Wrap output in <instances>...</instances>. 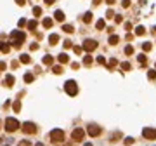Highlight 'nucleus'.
Wrapping results in <instances>:
<instances>
[{"label":"nucleus","instance_id":"6e6552de","mask_svg":"<svg viewBox=\"0 0 156 146\" xmlns=\"http://www.w3.org/2000/svg\"><path fill=\"white\" fill-rule=\"evenodd\" d=\"M71 137H73L75 141H83V137H85V130L80 129V127H76V129L71 132Z\"/></svg>","mask_w":156,"mask_h":146},{"label":"nucleus","instance_id":"0eeeda50","mask_svg":"<svg viewBox=\"0 0 156 146\" xmlns=\"http://www.w3.org/2000/svg\"><path fill=\"white\" fill-rule=\"evenodd\" d=\"M101 132H102V129H101V127H97V125H88V127H87V134H88L90 137L101 136Z\"/></svg>","mask_w":156,"mask_h":146},{"label":"nucleus","instance_id":"412c9836","mask_svg":"<svg viewBox=\"0 0 156 146\" xmlns=\"http://www.w3.org/2000/svg\"><path fill=\"white\" fill-rule=\"evenodd\" d=\"M33 80H35V77H33V73H26V75H24V82H26V84H29V82H33Z\"/></svg>","mask_w":156,"mask_h":146},{"label":"nucleus","instance_id":"79ce46f5","mask_svg":"<svg viewBox=\"0 0 156 146\" xmlns=\"http://www.w3.org/2000/svg\"><path fill=\"white\" fill-rule=\"evenodd\" d=\"M64 47H66V49L71 47V42H69V40H64Z\"/></svg>","mask_w":156,"mask_h":146},{"label":"nucleus","instance_id":"cd10ccee","mask_svg":"<svg viewBox=\"0 0 156 146\" xmlns=\"http://www.w3.org/2000/svg\"><path fill=\"white\" fill-rule=\"evenodd\" d=\"M10 50V45H7V44H2V54H7Z\"/></svg>","mask_w":156,"mask_h":146},{"label":"nucleus","instance_id":"8fccbe9b","mask_svg":"<svg viewBox=\"0 0 156 146\" xmlns=\"http://www.w3.org/2000/svg\"><path fill=\"white\" fill-rule=\"evenodd\" d=\"M83 146H92V144H90V143H85V144H83Z\"/></svg>","mask_w":156,"mask_h":146},{"label":"nucleus","instance_id":"2eb2a0df","mask_svg":"<svg viewBox=\"0 0 156 146\" xmlns=\"http://www.w3.org/2000/svg\"><path fill=\"white\" fill-rule=\"evenodd\" d=\"M52 23H54V21L50 19V18H45V19L42 21V24H43V28H47V30H49L50 26H52Z\"/></svg>","mask_w":156,"mask_h":146},{"label":"nucleus","instance_id":"e433bc0d","mask_svg":"<svg viewBox=\"0 0 156 146\" xmlns=\"http://www.w3.org/2000/svg\"><path fill=\"white\" fill-rule=\"evenodd\" d=\"M132 143H134V137H125V144H132Z\"/></svg>","mask_w":156,"mask_h":146},{"label":"nucleus","instance_id":"ea45409f","mask_svg":"<svg viewBox=\"0 0 156 146\" xmlns=\"http://www.w3.org/2000/svg\"><path fill=\"white\" fill-rule=\"evenodd\" d=\"M113 16H115V14H113V10L109 9V10H107V12H106V18H113Z\"/></svg>","mask_w":156,"mask_h":146},{"label":"nucleus","instance_id":"a878e982","mask_svg":"<svg viewBox=\"0 0 156 146\" xmlns=\"http://www.w3.org/2000/svg\"><path fill=\"white\" fill-rule=\"evenodd\" d=\"M125 54H127V56H132V54H134V47H132V45H127V47H125Z\"/></svg>","mask_w":156,"mask_h":146},{"label":"nucleus","instance_id":"bb28decb","mask_svg":"<svg viewBox=\"0 0 156 146\" xmlns=\"http://www.w3.org/2000/svg\"><path fill=\"white\" fill-rule=\"evenodd\" d=\"M137 58H139V63H141V64H144V63H146V61H147V58H146V54H139V56H137Z\"/></svg>","mask_w":156,"mask_h":146},{"label":"nucleus","instance_id":"7ed1b4c3","mask_svg":"<svg viewBox=\"0 0 156 146\" xmlns=\"http://www.w3.org/2000/svg\"><path fill=\"white\" fill-rule=\"evenodd\" d=\"M4 125H5V130H9V132H14V130H18V129H19V122H18V120H16V118H7V120H5V122H4Z\"/></svg>","mask_w":156,"mask_h":146},{"label":"nucleus","instance_id":"39448f33","mask_svg":"<svg viewBox=\"0 0 156 146\" xmlns=\"http://www.w3.org/2000/svg\"><path fill=\"white\" fill-rule=\"evenodd\" d=\"M21 129H23L24 134H35V132H37V125H35L33 122H24V124L21 125Z\"/></svg>","mask_w":156,"mask_h":146},{"label":"nucleus","instance_id":"f704fd0d","mask_svg":"<svg viewBox=\"0 0 156 146\" xmlns=\"http://www.w3.org/2000/svg\"><path fill=\"white\" fill-rule=\"evenodd\" d=\"M97 63H101V64H106V58H104V56H99V58H97Z\"/></svg>","mask_w":156,"mask_h":146},{"label":"nucleus","instance_id":"49530a36","mask_svg":"<svg viewBox=\"0 0 156 146\" xmlns=\"http://www.w3.org/2000/svg\"><path fill=\"white\" fill-rule=\"evenodd\" d=\"M43 2H45V4H47V5H52V4H54V2H56V0H43Z\"/></svg>","mask_w":156,"mask_h":146},{"label":"nucleus","instance_id":"09e8293b","mask_svg":"<svg viewBox=\"0 0 156 146\" xmlns=\"http://www.w3.org/2000/svg\"><path fill=\"white\" fill-rule=\"evenodd\" d=\"M94 4H96V5H99V4H101V0H94Z\"/></svg>","mask_w":156,"mask_h":146},{"label":"nucleus","instance_id":"f257e3e1","mask_svg":"<svg viewBox=\"0 0 156 146\" xmlns=\"http://www.w3.org/2000/svg\"><path fill=\"white\" fill-rule=\"evenodd\" d=\"M24 38H26V35L23 31H19V30H16V31L10 33V44H14L16 47H19L21 44L24 42Z\"/></svg>","mask_w":156,"mask_h":146},{"label":"nucleus","instance_id":"f3484780","mask_svg":"<svg viewBox=\"0 0 156 146\" xmlns=\"http://www.w3.org/2000/svg\"><path fill=\"white\" fill-rule=\"evenodd\" d=\"M107 42H109L111 45H115V44H118V42H120V37H118V35H111V37H109V40H107Z\"/></svg>","mask_w":156,"mask_h":146},{"label":"nucleus","instance_id":"4be33fe9","mask_svg":"<svg viewBox=\"0 0 156 146\" xmlns=\"http://www.w3.org/2000/svg\"><path fill=\"white\" fill-rule=\"evenodd\" d=\"M63 31H66V33H73V26H71V24H63Z\"/></svg>","mask_w":156,"mask_h":146},{"label":"nucleus","instance_id":"5701e85b","mask_svg":"<svg viewBox=\"0 0 156 146\" xmlns=\"http://www.w3.org/2000/svg\"><path fill=\"white\" fill-rule=\"evenodd\" d=\"M52 61H54V59H52V56H50V54H47V56L43 58V64H52Z\"/></svg>","mask_w":156,"mask_h":146},{"label":"nucleus","instance_id":"393cba45","mask_svg":"<svg viewBox=\"0 0 156 146\" xmlns=\"http://www.w3.org/2000/svg\"><path fill=\"white\" fill-rule=\"evenodd\" d=\"M142 50H144V52H149V50H151V44H149V42H144V44H142Z\"/></svg>","mask_w":156,"mask_h":146},{"label":"nucleus","instance_id":"ddd939ff","mask_svg":"<svg viewBox=\"0 0 156 146\" xmlns=\"http://www.w3.org/2000/svg\"><path fill=\"white\" fill-rule=\"evenodd\" d=\"M57 42H59V35H56V33H52V35L49 37V44H50V45H56Z\"/></svg>","mask_w":156,"mask_h":146},{"label":"nucleus","instance_id":"f03ea898","mask_svg":"<svg viewBox=\"0 0 156 146\" xmlns=\"http://www.w3.org/2000/svg\"><path fill=\"white\" fill-rule=\"evenodd\" d=\"M64 90H66V94L68 96H76L78 94V85L75 80H68L66 84H64Z\"/></svg>","mask_w":156,"mask_h":146},{"label":"nucleus","instance_id":"20e7f679","mask_svg":"<svg viewBox=\"0 0 156 146\" xmlns=\"http://www.w3.org/2000/svg\"><path fill=\"white\" fill-rule=\"evenodd\" d=\"M50 141H52V143H61V141H64V132H63L61 129L50 130Z\"/></svg>","mask_w":156,"mask_h":146},{"label":"nucleus","instance_id":"9d476101","mask_svg":"<svg viewBox=\"0 0 156 146\" xmlns=\"http://www.w3.org/2000/svg\"><path fill=\"white\" fill-rule=\"evenodd\" d=\"M57 61L61 63V64H66V63H69V58H68V54H63V52H61V54L57 56Z\"/></svg>","mask_w":156,"mask_h":146},{"label":"nucleus","instance_id":"473e14b6","mask_svg":"<svg viewBox=\"0 0 156 146\" xmlns=\"http://www.w3.org/2000/svg\"><path fill=\"white\" fill-rule=\"evenodd\" d=\"M121 70L128 71V70H130V63H121Z\"/></svg>","mask_w":156,"mask_h":146},{"label":"nucleus","instance_id":"c85d7f7f","mask_svg":"<svg viewBox=\"0 0 156 146\" xmlns=\"http://www.w3.org/2000/svg\"><path fill=\"white\" fill-rule=\"evenodd\" d=\"M147 77H149V80H154V78H156V70H149Z\"/></svg>","mask_w":156,"mask_h":146},{"label":"nucleus","instance_id":"b1692460","mask_svg":"<svg viewBox=\"0 0 156 146\" xmlns=\"http://www.w3.org/2000/svg\"><path fill=\"white\" fill-rule=\"evenodd\" d=\"M104 24H106V23H104V19H99L97 23H96V28H97V30H102V28H104Z\"/></svg>","mask_w":156,"mask_h":146},{"label":"nucleus","instance_id":"a211bd4d","mask_svg":"<svg viewBox=\"0 0 156 146\" xmlns=\"http://www.w3.org/2000/svg\"><path fill=\"white\" fill-rule=\"evenodd\" d=\"M92 18H94V14H92V12H87V14H85V16H83V23H90V21H92Z\"/></svg>","mask_w":156,"mask_h":146},{"label":"nucleus","instance_id":"a19ab883","mask_svg":"<svg viewBox=\"0 0 156 146\" xmlns=\"http://www.w3.org/2000/svg\"><path fill=\"white\" fill-rule=\"evenodd\" d=\"M29 49H31V50H37V49H38V44H31Z\"/></svg>","mask_w":156,"mask_h":146},{"label":"nucleus","instance_id":"2f4dec72","mask_svg":"<svg viewBox=\"0 0 156 146\" xmlns=\"http://www.w3.org/2000/svg\"><path fill=\"white\" fill-rule=\"evenodd\" d=\"M18 24H19V28H23V26H28V21H26V19H19V23H18Z\"/></svg>","mask_w":156,"mask_h":146},{"label":"nucleus","instance_id":"9b49d317","mask_svg":"<svg viewBox=\"0 0 156 146\" xmlns=\"http://www.w3.org/2000/svg\"><path fill=\"white\" fill-rule=\"evenodd\" d=\"M12 84H14V77H12V75H7V77L4 78V85H7V87H12Z\"/></svg>","mask_w":156,"mask_h":146},{"label":"nucleus","instance_id":"f8f14e48","mask_svg":"<svg viewBox=\"0 0 156 146\" xmlns=\"http://www.w3.org/2000/svg\"><path fill=\"white\" fill-rule=\"evenodd\" d=\"M37 26H38L37 19H31V21H28V26H26V28H28L29 31H35V30H37Z\"/></svg>","mask_w":156,"mask_h":146},{"label":"nucleus","instance_id":"c756f323","mask_svg":"<svg viewBox=\"0 0 156 146\" xmlns=\"http://www.w3.org/2000/svg\"><path fill=\"white\" fill-rule=\"evenodd\" d=\"M116 64H118V59H115V58L109 59V63H107V66H109V68H113V66H116Z\"/></svg>","mask_w":156,"mask_h":146},{"label":"nucleus","instance_id":"c03bdc74","mask_svg":"<svg viewBox=\"0 0 156 146\" xmlns=\"http://www.w3.org/2000/svg\"><path fill=\"white\" fill-rule=\"evenodd\" d=\"M16 4H18V5H24V4H26V0H16Z\"/></svg>","mask_w":156,"mask_h":146},{"label":"nucleus","instance_id":"6ab92c4d","mask_svg":"<svg viewBox=\"0 0 156 146\" xmlns=\"http://www.w3.org/2000/svg\"><path fill=\"white\" fill-rule=\"evenodd\" d=\"M83 64H85V66H90V64H92V56H90V54H87V56L83 58Z\"/></svg>","mask_w":156,"mask_h":146},{"label":"nucleus","instance_id":"de8ad7c7","mask_svg":"<svg viewBox=\"0 0 156 146\" xmlns=\"http://www.w3.org/2000/svg\"><path fill=\"white\" fill-rule=\"evenodd\" d=\"M106 4H107V5H113V4H115V0H106Z\"/></svg>","mask_w":156,"mask_h":146},{"label":"nucleus","instance_id":"4468645a","mask_svg":"<svg viewBox=\"0 0 156 146\" xmlns=\"http://www.w3.org/2000/svg\"><path fill=\"white\" fill-rule=\"evenodd\" d=\"M54 18H56L57 21H64V18H66V16H64V12H63V10H56Z\"/></svg>","mask_w":156,"mask_h":146},{"label":"nucleus","instance_id":"7c9ffc66","mask_svg":"<svg viewBox=\"0 0 156 146\" xmlns=\"http://www.w3.org/2000/svg\"><path fill=\"white\" fill-rule=\"evenodd\" d=\"M33 14H35V16H40V14H42V7H33Z\"/></svg>","mask_w":156,"mask_h":146},{"label":"nucleus","instance_id":"4c0bfd02","mask_svg":"<svg viewBox=\"0 0 156 146\" xmlns=\"http://www.w3.org/2000/svg\"><path fill=\"white\" fill-rule=\"evenodd\" d=\"M121 5H123V7L127 9L128 5H130V0H121Z\"/></svg>","mask_w":156,"mask_h":146},{"label":"nucleus","instance_id":"aec40b11","mask_svg":"<svg viewBox=\"0 0 156 146\" xmlns=\"http://www.w3.org/2000/svg\"><path fill=\"white\" fill-rule=\"evenodd\" d=\"M19 61H21V63H24V64H28V63H29V56H28V54H21Z\"/></svg>","mask_w":156,"mask_h":146},{"label":"nucleus","instance_id":"423d86ee","mask_svg":"<svg viewBox=\"0 0 156 146\" xmlns=\"http://www.w3.org/2000/svg\"><path fill=\"white\" fill-rule=\"evenodd\" d=\"M83 50H87V52H92V50H96L97 49V42L96 40H90V38H87L85 42H83Z\"/></svg>","mask_w":156,"mask_h":146},{"label":"nucleus","instance_id":"1a4fd4ad","mask_svg":"<svg viewBox=\"0 0 156 146\" xmlns=\"http://www.w3.org/2000/svg\"><path fill=\"white\" fill-rule=\"evenodd\" d=\"M142 136L146 137V139H156V129H151V127H146L144 130H142Z\"/></svg>","mask_w":156,"mask_h":146},{"label":"nucleus","instance_id":"72a5a7b5","mask_svg":"<svg viewBox=\"0 0 156 146\" xmlns=\"http://www.w3.org/2000/svg\"><path fill=\"white\" fill-rule=\"evenodd\" d=\"M52 71H54L56 75H59V73H63V68H61V66H54V70H52Z\"/></svg>","mask_w":156,"mask_h":146},{"label":"nucleus","instance_id":"a18cd8bd","mask_svg":"<svg viewBox=\"0 0 156 146\" xmlns=\"http://www.w3.org/2000/svg\"><path fill=\"white\" fill-rule=\"evenodd\" d=\"M115 21H116V23H121L123 19H121V16H115Z\"/></svg>","mask_w":156,"mask_h":146},{"label":"nucleus","instance_id":"37998d69","mask_svg":"<svg viewBox=\"0 0 156 146\" xmlns=\"http://www.w3.org/2000/svg\"><path fill=\"white\" fill-rule=\"evenodd\" d=\"M71 66H73V70H78L80 68V63H71Z\"/></svg>","mask_w":156,"mask_h":146},{"label":"nucleus","instance_id":"58836bf2","mask_svg":"<svg viewBox=\"0 0 156 146\" xmlns=\"http://www.w3.org/2000/svg\"><path fill=\"white\" fill-rule=\"evenodd\" d=\"M73 50H75V54H80V52L83 50V47H75V49H73Z\"/></svg>","mask_w":156,"mask_h":146},{"label":"nucleus","instance_id":"dca6fc26","mask_svg":"<svg viewBox=\"0 0 156 146\" xmlns=\"http://www.w3.org/2000/svg\"><path fill=\"white\" fill-rule=\"evenodd\" d=\"M144 33H146V28H144V26H137L135 28V35L137 37H142Z\"/></svg>","mask_w":156,"mask_h":146},{"label":"nucleus","instance_id":"c9c22d12","mask_svg":"<svg viewBox=\"0 0 156 146\" xmlns=\"http://www.w3.org/2000/svg\"><path fill=\"white\" fill-rule=\"evenodd\" d=\"M19 110H21V103L16 101V103H14V111H19Z\"/></svg>","mask_w":156,"mask_h":146}]
</instances>
